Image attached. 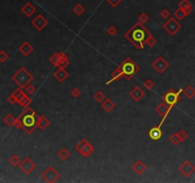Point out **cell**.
<instances>
[{"mask_svg":"<svg viewBox=\"0 0 195 183\" xmlns=\"http://www.w3.org/2000/svg\"><path fill=\"white\" fill-rule=\"evenodd\" d=\"M150 36H152L151 32H149L144 24L140 23L139 21L135 22L131 29H128L124 34L125 38L131 42L137 50L144 49L146 45V40Z\"/></svg>","mask_w":195,"mask_h":183,"instance_id":"cell-1","label":"cell"},{"mask_svg":"<svg viewBox=\"0 0 195 183\" xmlns=\"http://www.w3.org/2000/svg\"><path fill=\"white\" fill-rule=\"evenodd\" d=\"M38 116H37L36 112L32 108L27 107L22 114L17 117L20 121L21 128L25 131L27 135H31L38 127L37 126Z\"/></svg>","mask_w":195,"mask_h":183,"instance_id":"cell-2","label":"cell"},{"mask_svg":"<svg viewBox=\"0 0 195 183\" xmlns=\"http://www.w3.org/2000/svg\"><path fill=\"white\" fill-rule=\"evenodd\" d=\"M118 68L120 69L123 77H125L127 80H131L134 75H136V74L140 72V67L131 57H127L123 60Z\"/></svg>","mask_w":195,"mask_h":183,"instance_id":"cell-3","label":"cell"},{"mask_svg":"<svg viewBox=\"0 0 195 183\" xmlns=\"http://www.w3.org/2000/svg\"><path fill=\"white\" fill-rule=\"evenodd\" d=\"M12 78L17 84L19 88L25 89V87L33 80V75L29 72L25 67H21L19 68L18 71L12 75Z\"/></svg>","mask_w":195,"mask_h":183,"instance_id":"cell-4","label":"cell"},{"mask_svg":"<svg viewBox=\"0 0 195 183\" xmlns=\"http://www.w3.org/2000/svg\"><path fill=\"white\" fill-rule=\"evenodd\" d=\"M181 93H183L182 89L175 91L172 88H170V89H169L167 93L162 96V101L167 104L170 109H172L175 105H177L179 103L180 100H181Z\"/></svg>","mask_w":195,"mask_h":183,"instance_id":"cell-5","label":"cell"},{"mask_svg":"<svg viewBox=\"0 0 195 183\" xmlns=\"http://www.w3.org/2000/svg\"><path fill=\"white\" fill-rule=\"evenodd\" d=\"M163 29L167 32L169 36H174L182 29V24L179 22L175 17H169L163 24Z\"/></svg>","mask_w":195,"mask_h":183,"instance_id":"cell-6","label":"cell"},{"mask_svg":"<svg viewBox=\"0 0 195 183\" xmlns=\"http://www.w3.org/2000/svg\"><path fill=\"white\" fill-rule=\"evenodd\" d=\"M41 178L48 183H54L60 178V174L57 172V170L54 167L49 166L46 170L41 174Z\"/></svg>","mask_w":195,"mask_h":183,"instance_id":"cell-7","label":"cell"},{"mask_svg":"<svg viewBox=\"0 0 195 183\" xmlns=\"http://www.w3.org/2000/svg\"><path fill=\"white\" fill-rule=\"evenodd\" d=\"M19 169L22 171L26 175H30L35 169H36V164L30 157H25L19 164Z\"/></svg>","mask_w":195,"mask_h":183,"instance_id":"cell-8","label":"cell"},{"mask_svg":"<svg viewBox=\"0 0 195 183\" xmlns=\"http://www.w3.org/2000/svg\"><path fill=\"white\" fill-rule=\"evenodd\" d=\"M151 67H152L159 74H163V73L166 71V70L169 69V63L167 60H166L162 55H160L159 57H157V58L152 62V64H151Z\"/></svg>","mask_w":195,"mask_h":183,"instance_id":"cell-9","label":"cell"},{"mask_svg":"<svg viewBox=\"0 0 195 183\" xmlns=\"http://www.w3.org/2000/svg\"><path fill=\"white\" fill-rule=\"evenodd\" d=\"M31 24L38 32H41V31H43V29H44L45 27H47V25L49 24V21H48V19L45 16H43L41 13H39V15H37L36 16H35L32 20Z\"/></svg>","mask_w":195,"mask_h":183,"instance_id":"cell-10","label":"cell"},{"mask_svg":"<svg viewBox=\"0 0 195 183\" xmlns=\"http://www.w3.org/2000/svg\"><path fill=\"white\" fill-rule=\"evenodd\" d=\"M179 172L181 173L184 177L190 178V175L195 172V166L189 160H186L182 163V165L179 167Z\"/></svg>","mask_w":195,"mask_h":183,"instance_id":"cell-11","label":"cell"},{"mask_svg":"<svg viewBox=\"0 0 195 183\" xmlns=\"http://www.w3.org/2000/svg\"><path fill=\"white\" fill-rule=\"evenodd\" d=\"M170 111H171V109L168 106L167 104L164 103V102L160 103V104H159L158 106L155 108V112H157V114H158L159 116H163L162 120H161V123L159 124V125H161V126H162L163 122L165 121V119L167 118V116H169V112H170Z\"/></svg>","mask_w":195,"mask_h":183,"instance_id":"cell-12","label":"cell"},{"mask_svg":"<svg viewBox=\"0 0 195 183\" xmlns=\"http://www.w3.org/2000/svg\"><path fill=\"white\" fill-rule=\"evenodd\" d=\"M149 136L151 140L153 141H158L159 139H161L163 136V131L161 128V125L159 126H154L149 131Z\"/></svg>","mask_w":195,"mask_h":183,"instance_id":"cell-13","label":"cell"},{"mask_svg":"<svg viewBox=\"0 0 195 183\" xmlns=\"http://www.w3.org/2000/svg\"><path fill=\"white\" fill-rule=\"evenodd\" d=\"M129 96L136 102L141 101L142 98L145 96V92L142 90L139 86H135L131 92H129Z\"/></svg>","mask_w":195,"mask_h":183,"instance_id":"cell-14","label":"cell"},{"mask_svg":"<svg viewBox=\"0 0 195 183\" xmlns=\"http://www.w3.org/2000/svg\"><path fill=\"white\" fill-rule=\"evenodd\" d=\"M77 152H79V154H81L83 157H91V154L94 153V147L92 146V144H91L89 141L87 142L85 145H83V147H81Z\"/></svg>","mask_w":195,"mask_h":183,"instance_id":"cell-15","label":"cell"},{"mask_svg":"<svg viewBox=\"0 0 195 183\" xmlns=\"http://www.w3.org/2000/svg\"><path fill=\"white\" fill-rule=\"evenodd\" d=\"M53 77L58 82L62 83L69 77V73L65 70V68H57V70L53 73Z\"/></svg>","mask_w":195,"mask_h":183,"instance_id":"cell-16","label":"cell"},{"mask_svg":"<svg viewBox=\"0 0 195 183\" xmlns=\"http://www.w3.org/2000/svg\"><path fill=\"white\" fill-rule=\"evenodd\" d=\"M36 12V8L31 3V2H27L22 8H21V12L25 15L27 17H31L33 13Z\"/></svg>","mask_w":195,"mask_h":183,"instance_id":"cell-17","label":"cell"},{"mask_svg":"<svg viewBox=\"0 0 195 183\" xmlns=\"http://www.w3.org/2000/svg\"><path fill=\"white\" fill-rule=\"evenodd\" d=\"M18 51L23 55L28 56V55H30L33 52V47H32V45L31 43H29L28 41H25L24 43H22L19 46Z\"/></svg>","mask_w":195,"mask_h":183,"instance_id":"cell-18","label":"cell"},{"mask_svg":"<svg viewBox=\"0 0 195 183\" xmlns=\"http://www.w3.org/2000/svg\"><path fill=\"white\" fill-rule=\"evenodd\" d=\"M132 171L138 175H141L144 172L147 170V165L143 162L142 160H138L132 166Z\"/></svg>","mask_w":195,"mask_h":183,"instance_id":"cell-19","label":"cell"},{"mask_svg":"<svg viewBox=\"0 0 195 183\" xmlns=\"http://www.w3.org/2000/svg\"><path fill=\"white\" fill-rule=\"evenodd\" d=\"M101 106H102L103 110L109 114V112H111L115 108V104L111 99H110V98H107V99H105L102 103H101Z\"/></svg>","mask_w":195,"mask_h":183,"instance_id":"cell-20","label":"cell"},{"mask_svg":"<svg viewBox=\"0 0 195 183\" xmlns=\"http://www.w3.org/2000/svg\"><path fill=\"white\" fill-rule=\"evenodd\" d=\"M49 125H50V120L45 116H38V120H37L38 128H40L41 130H45L46 128L49 127Z\"/></svg>","mask_w":195,"mask_h":183,"instance_id":"cell-21","label":"cell"},{"mask_svg":"<svg viewBox=\"0 0 195 183\" xmlns=\"http://www.w3.org/2000/svg\"><path fill=\"white\" fill-rule=\"evenodd\" d=\"M64 52H60V53H54L52 56H50V62L52 63V64L55 67H58V64L60 62V59L62 57V54H63Z\"/></svg>","mask_w":195,"mask_h":183,"instance_id":"cell-22","label":"cell"},{"mask_svg":"<svg viewBox=\"0 0 195 183\" xmlns=\"http://www.w3.org/2000/svg\"><path fill=\"white\" fill-rule=\"evenodd\" d=\"M183 94L185 95V96L187 98V99H192V98L195 96V89L192 86H187L185 90H183Z\"/></svg>","mask_w":195,"mask_h":183,"instance_id":"cell-23","label":"cell"},{"mask_svg":"<svg viewBox=\"0 0 195 183\" xmlns=\"http://www.w3.org/2000/svg\"><path fill=\"white\" fill-rule=\"evenodd\" d=\"M15 120H16V118L14 117L12 114H8L7 116H5V117L3 118L4 123H5L7 126H9V127H12V126H14Z\"/></svg>","mask_w":195,"mask_h":183,"instance_id":"cell-24","label":"cell"},{"mask_svg":"<svg viewBox=\"0 0 195 183\" xmlns=\"http://www.w3.org/2000/svg\"><path fill=\"white\" fill-rule=\"evenodd\" d=\"M57 156H58V157L62 160H67L70 156V153L68 149H66V148H61V149L58 151V153H57Z\"/></svg>","mask_w":195,"mask_h":183,"instance_id":"cell-25","label":"cell"},{"mask_svg":"<svg viewBox=\"0 0 195 183\" xmlns=\"http://www.w3.org/2000/svg\"><path fill=\"white\" fill-rule=\"evenodd\" d=\"M174 17L177 19V20H179V21H182V20H184L185 18H186V16H187V15H186V12H185V10H183V9H181V8H178L175 12H174Z\"/></svg>","mask_w":195,"mask_h":183,"instance_id":"cell-26","label":"cell"},{"mask_svg":"<svg viewBox=\"0 0 195 183\" xmlns=\"http://www.w3.org/2000/svg\"><path fill=\"white\" fill-rule=\"evenodd\" d=\"M31 103H32V100H31L30 96H29L28 95H24V96L18 101L19 106L22 107V108H27V107H29V106H30Z\"/></svg>","mask_w":195,"mask_h":183,"instance_id":"cell-27","label":"cell"},{"mask_svg":"<svg viewBox=\"0 0 195 183\" xmlns=\"http://www.w3.org/2000/svg\"><path fill=\"white\" fill-rule=\"evenodd\" d=\"M69 64H70L69 56H68L66 54H65V53H63L62 57H61V59H60V62H59L58 67H57V68H66V67L69 66Z\"/></svg>","mask_w":195,"mask_h":183,"instance_id":"cell-28","label":"cell"},{"mask_svg":"<svg viewBox=\"0 0 195 183\" xmlns=\"http://www.w3.org/2000/svg\"><path fill=\"white\" fill-rule=\"evenodd\" d=\"M13 96H14V98L16 99V101H17V103H18V101L22 98L24 95H26L27 94L25 93V92L23 91V89H21V88H18V89H16L15 91L13 92V93L12 94Z\"/></svg>","mask_w":195,"mask_h":183,"instance_id":"cell-29","label":"cell"},{"mask_svg":"<svg viewBox=\"0 0 195 183\" xmlns=\"http://www.w3.org/2000/svg\"><path fill=\"white\" fill-rule=\"evenodd\" d=\"M93 99L98 103H102L106 99V95L102 91H97L96 93L93 95Z\"/></svg>","mask_w":195,"mask_h":183,"instance_id":"cell-30","label":"cell"},{"mask_svg":"<svg viewBox=\"0 0 195 183\" xmlns=\"http://www.w3.org/2000/svg\"><path fill=\"white\" fill-rule=\"evenodd\" d=\"M73 12L75 13V15L77 16H81L83 13L85 12V8L84 7L80 4V3H78L76 4L74 7V9H73Z\"/></svg>","mask_w":195,"mask_h":183,"instance_id":"cell-31","label":"cell"},{"mask_svg":"<svg viewBox=\"0 0 195 183\" xmlns=\"http://www.w3.org/2000/svg\"><path fill=\"white\" fill-rule=\"evenodd\" d=\"M9 162H10V164L12 166L16 167V166H19L21 160H20L18 156H16V154H12V156L10 157V159H9Z\"/></svg>","mask_w":195,"mask_h":183,"instance_id":"cell-32","label":"cell"},{"mask_svg":"<svg viewBox=\"0 0 195 183\" xmlns=\"http://www.w3.org/2000/svg\"><path fill=\"white\" fill-rule=\"evenodd\" d=\"M169 140L171 142V144H173L174 146H177L180 142H181V140H180L179 136H178V133H173L172 135L169 136Z\"/></svg>","mask_w":195,"mask_h":183,"instance_id":"cell-33","label":"cell"},{"mask_svg":"<svg viewBox=\"0 0 195 183\" xmlns=\"http://www.w3.org/2000/svg\"><path fill=\"white\" fill-rule=\"evenodd\" d=\"M177 133H178V136H179L180 140H181V142L186 141V140L189 138V133H187L185 130H180L177 132Z\"/></svg>","mask_w":195,"mask_h":183,"instance_id":"cell-34","label":"cell"},{"mask_svg":"<svg viewBox=\"0 0 195 183\" xmlns=\"http://www.w3.org/2000/svg\"><path fill=\"white\" fill-rule=\"evenodd\" d=\"M179 8L186 10V9H189V8H192V7H191V4L189 0H181V1L179 2Z\"/></svg>","mask_w":195,"mask_h":183,"instance_id":"cell-35","label":"cell"},{"mask_svg":"<svg viewBox=\"0 0 195 183\" xmlns=\"http://www.w3.org/2000/svg\"><path fill=\"white\" fill-rule=\"evenodd\" d=\"M149 20V16L147 15V13H145V12H142L141 15L138 16V21H139L140 23H142V24H146Z\"/></svg>","mask_w":195,"mask_h":183,"instance_id":"cell-36","label":"cell"},{"mask_svg":"<svg viewBox=\"0 0 195 183\" xmlns=\"http://www.w3.org/2000/svg\"><path fill=\"white\" fill-rule=\"evenodd\" d=\"M156 43H157V41H156V39L153 37V34L152 36H150L147 40H146V44L149 46V47H154L155 45H156Z\"/></svg>","mask_w":195,"mask_h":183,"instance_id":"cell-37","label":"cell"},{"mask_svg":"<svg viewBox=\"0 0 195 183\" xmlns=\"http://www.w3.org/2000/svg\"><path fill=\"white\" fill-rule=\"evenodd\" d=\"M154 85H155L154 82L149 78H148L145 82H144V87H145L147 90H152Z\"/></svg>","mask_w":195,"mask_h":183,"instance_id":"cell-38","label":"cell"},{"mask_svg":"<svg viewBox=\"0 0 195 183\" xmlns=\"http://www.w3.org/2000/svg\"><path fill=\"white\" fill-rule=\"evenodd\" d=\"M107 33H108V34H110L111 36H114L118 33V30L114 26H110L107 29Z\"/></svg>","mask_w":195,"mask_h":183,"instance_id":"cell-39","label":"cell"},{"mask_svg":"<svg viewBox=\"0 0 195 183\" xmlns=\"http://www.w3.org/2000/svg\"><path fill=\"white\" fill-rule=\"evenodd\" d=\"M25 92L27 95H33L35 93V87L30 83L29 85H27L25 87Z\"/></svg>","mask_w":195,"mask_h":183,"instance_id":"cell-40","label":"cell"},{"mask_svg":"<svg viewBox=\"0 0 195 183\" xmlns=\"http://www.w3.org/2000/svg\"><path fill=\"white\" fill-rule=\"evenodd\" d=\"M160 16H161L163 19L168 20V19L170 17V12H169V11L167 10V9H163V10L160 12Z\"/></svg>","mask_w":195,"mask_h":183,"instance_id":"cell-41","label":"cell"},{"mask_svg":"<svg viewBox=\"0 0 195 183\" xmlns=\"http://www.w3.org/2000/svg\"><path fill=\"white\" fill-rule=\"evenodd\" d=\"M9 57H10L9 54H7L5 51H3V50H2V51H0V62H1V63L6 62L7 60L9 59Z\"/></svg>","mask_w":195,"mask_h":183,"instance_id":"cell-42","label":"cell"},{"mask_svg":"<svg viewBox=\"0 0 195 183\" xmlns=\"http://www.w3.org/2000/svg\"><path fill=\"white\" fill-rule=\"evenodd\" d=\"M70 95L73 96L74 98H78L79 96L81 95V91L79 90L78 88H74L73 90L70 91Z\"/></svg>","mask_w":195,"mask_h":183,"instance_id":"cell-43","label":"cell"},{"mask_svg":"<svg viewBox=\"0 0 195 183\" xmlns=\"http://www.w3.org/2000/svg\"><path fill=\"white\" fill-rule=\"evenodd\" d=\"M106 1L109 3L113 8H116V7L123 1V0H106Z\"/></svg>","mask_w":195,"mask_h":183,"instance_id":"cell-44","label":"cell"},{"mask_svg":"<svg viewBox=\"0 0 195 183\" xmlns=\"http://www.w3.org/2000/svg\"><path fill=\"white\" fill-rule=\"evenodd\" d=\"M87 142H88V140H87L86 138H82L80 141H79L76 145H75V147H74V149L76 150V151H78L79 149H80L81 147H83V145H85Z\"/></svg>","mask_w":195,"mask_h":183,"instance_id":"cell-45","label":"cell"},{"mask_svg":"<svg viewBox=\"0 0 195 183\" xmlns=\"http://www.w3.org/2000/svg\"><path fill=\"white\" fill-rule=\"evenodd\" d=\"M8 102L11 104V105H13V104H15V103H17V101H16V99L14 98V96L12 95H11L9 97H8Z\"/></svg>","mask_w":195,"mask_h":183,"instance_id":"cell-46","label":"cell"}]
</instances>
